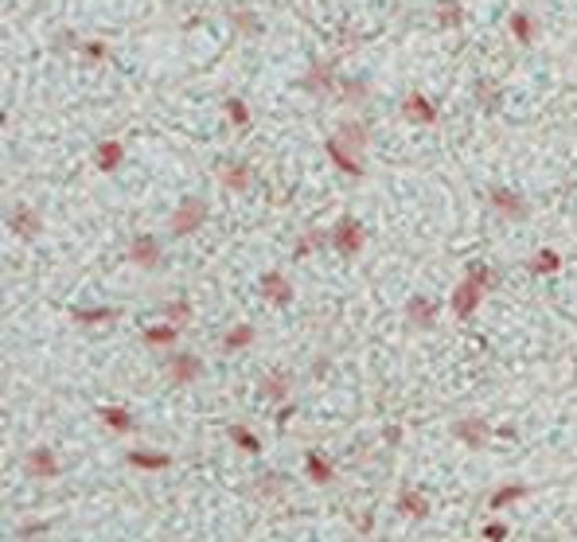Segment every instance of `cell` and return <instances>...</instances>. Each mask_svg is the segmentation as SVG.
Instances as JSON below:
<instances>
[{
  "mask_svg": "<svg viewBox=\"0 0 577 542\" xmlns=\"http://www.w3.org/2000/svg\"><path fill=\"white\" fill-rule=\"evenodd\" d=\"M495 285V273L488 269V265H472L468 273H464V281L457 285V293H453V316L457 320H468L476 308H480L484 293Z\"/></svg>",
  "mask_w": 577,
  "mask_h": 542,
  "instance_id": "6da1fadb",
  "label": "cell"
},
{
  "mask_svg": "<svg viewBox=\"0 0 577 542\" xmlns=\"http://www.w3.org/2000/svg\"><path fill=\"white\" fill-rule=\"evenodd\" d=\"M207 215H211V207H207L203 199H183V203L172 211L168 230L176 234V238H188V234H195V230L207 223Z\"/></svg>",
  "mask_w": 577,
  "mask_h": 542,
  "instance_id": "7a4b0ae2",
  "label": "cell"
},
{
  "mask_svg": "<svg viewBox=\"0 0 577 542\" xmlns=\"http://www.w3.org/2000/svg\"><path fill=\"white\" fill-rule=\"evenodd\" d=\"M332 246H336L343 258H355V253L363 250V227L355 223V218L336 223V230H332Z\"/></svg>",
  "mask_w": 577,
  "mask_h": 542,
  "instance_id": "3957f363",
  "label": "cell"
},
{
  "mask_svg": "<svg viewBox=\"0 0 577 542\" xmlns=\"http://www.w3.org/2000/svg\"><path fill=\"white\" fill-rule=\"evenodd\" d=\"M129 262L141 265V269H157L160 265V242L157 234H137L129 242Z\"/></svg>",
  "mask_w": 577,
  "mask_h": 542,
  "instance_id": "277c9868",
  "label": "cell"
},
{
  "mask_svg": "<svg viewBox=\"0 0 577 542\" xmlns=\"http://www.w3.org/2000/svg\"><path fill=\"white\" fill-rule=\"evenodd\" d=\"M488 199H492V207L499 211V215L515 218V223H523V218L530 215V207L523 203V195H519V192H507V188H492V192H488Z\"/></svg>",
  "mask_w": 577,
  "mask_h": 542,
  "instance_id": "5b68a950",
  "label": "cell"
},
{
  "mask_svg": "<svg viewBox=\"0 0 577 542\" xmlns=\"http://www.w3.org/2000/svg\"><path fill=\"white\" fill-rule=\"evenodd\" d=\"M258 289H262V297H265L269 304H288V301H293V285H288V278L281 273V269H269V273H262Z\"/></svg>",
  "mask_w": 577,
  "mask_h": 542,
  "instance_id": "8992f818",
  "label": "cell"
},
{
  "mask_svg": "<svg viewBox=\"0 0 577 542\" xmlns=\"http://www.w3.org/2000/svg\"><path fill=\"white\" fill-rule=\"evenodd\" d=\"M8 230H12L16 238H36L39 230H43V218L32 211V207H16L12 215H8Z\"/></svg>",
  "mask_w": 577,
  "mask_h": 542,
  "instance_id": "52a82bcc",
  "label": "cell"
},
{
  "mask_svg": "<svg viewBox=\"0 0 577 542\" xmlns=\"http://www.w3.org/2000/svg\"><path fill=\"white\" fill-rule=\"evenodd\" d=\"M402 117L418 121V125H433V121H437V106H433L429 98H421V94H406V102H402Z\"/></svg>",
  "mask_w": 577,
  "mask_h": 542,
  "instance_id": "ba28073f",
  "label": "cell"
},
{
  "mask_svg": "<svg viewBox=\"0 0 577 542\" xmlns=\"http://www.w3.org/2000/svg\"><path fill=\"white\" fill-rule=\"evenodd\" d=\"M168 374H172V383L188 386V383H195V379L203 374V363L195 359V355H172V359H168Z\"/></svg>",
  "mask_w": 577,
  "mask_h": 542,
  "instance_id": "9c48e42d",
  "label": "cell"
},
{
  "mask_svg": "<svg viewBox=\"0 0 577 542\" xmlns=\"http://www.w3.org/2000/svg\"><path fill=\"white\" fill-rule=\"evenodd\" d=\"M324 148H328V157H332V164H336L339 172H348V176H363V160H359V153L343 148L336 137H332V141H324Z\"/></svg>",
  "mask_w": 577,
  "mask_h": 542,
  "instance_id": "30bf717a",
  "label": "cell"
},
{
  "mask_svg": "<svg viewBox=\"0 0 577 542\" xmlns=\"http://www.w3.org/2000/svg\"><path fill=\"white\" fill-rule=\"evenodd\" d=\"M27 472L39 476V480H55V476H59V460H55L51 449H32V453H27Z\"/></svg>",
  "mask_w": 577,
  "mask_h": 542,
  "instance_id": "8fae6325",
  "label": "cell"
},
{
  "mask_svg": "<svg viewBox=\"0 0 577 542\" xmlns=\"http://www.w3.org/2000/svg\"><path fill=\"white\" fill-rule=\"evenodd\" d=\"M406 316L409 324L421 328V332H429V328H437V304L425 301V297H414V301L406 304Z\"/></svg>",
  "mask_w": 577,
  "mask_h": 542,
  "instance_id": "7c38bea8",
  "label": "cell"
},
{
  "mask_svg": "<svg viewBox=\"0 0 577 542\" xmlns=\"http://www.w3.org/2000/svg\"><path fill=\"white\" fill-rule=\"evenodd\" d=\"M336 141L343 148H351V153H363V148H367V125H363V121H339Z\"/></svg>",
  "mask_w": 577,
  "mask_h": 542,
  "instance_id": "4fadbf2b",
  "label": "cell"
},
{
  "mask_svg": "<svg viewBox=\"0 0 577 542\" xmlns=\"http://www.w3.org/2000/svg\"><path fill=\"white\" fill-rule=\"evenodd\" d=\"M453 433H457L468 449H476V453L488 445V422H453Z\"/></svg>",
  "mask_w": 577,
  "mask_h": 542,
  "instance_id": "5bb4252c",
  "label": "cell"
},
{
  "mask_svg": "<svg viewBox=\"0 0 577 542\" xmlns=\"http://www.w3.org/2000/svg\"><path fill=\"white\" fill-rule=\"evenodd\" d=\"M94 160H98V168L102 172H117L121 164H125V145H121V141H102L98 153H94Z\"/></svg>",
  "mask_w": 577,
  "mask_h": 542,
  "instance_id": "9a60e30c",
  "label": "cell"
},
{
  "mask_svg": "<svg viewBox=\"0 0 577 542\" xmlns=\"http://www.w3.org/2000/svg\"><path fill=\"white\" fill-rule=\"evenodd\" d=\"M250 164L246 160H234V164H227L223 168V188H230V192H246L250 188Z\"/></svg>",
  "mask_w": 577,
  "mask_h": 542,
  "instance_id": "2e32d148",
  "label": "cell"
},
{
  "mask_svg": "<svg viewBox=\"0 0 577 542\" xmlns=\"http://www.w3.org/2000/svg\"><path fill=\"white\" fill-rule=\"evenodd\" d=\"M288 386H293V374H288V371H269V374H262L258 390H262L265 398H285Z\"/></svg>",
  "mask_w": 577,
  "mask_h": 542,
  "instance_id": "e0dca14e",
  "label": "cell"
},
{
  "mask_svg": "<svg viewBox=\"0 0 577 542\" xmlns=\"http://www.w3.org/2000/svg\"><path fill=\"white\" fill-rule=\"evenodd\" d=\"M398 511H402V515H414V519H429V499L406 488V492H398Z\"/></svg>",
  "mask_w": 577,
  "mask_h": 542,
  "instance_id": "ac0fdd59",
  "label": "cell"
},
{
  "mask_svg": "<svg viewBox=\"0 0 577 542\" xmlns=\"http://www.w3.org/2000/svg\"><path fill=\"white\" fill-rule=\"evenodd\" d=\"M304 468H308V480H313V484H332V480H336L332 464H328L320 453H304Z\"/></svg>",
  "mask_w": 577,
  "mask_h": 542,
  "instance_id": "d6986e66",
  "label": "cell"
},
{
  "mask_svg": "<svg viewBox=\"0 0 577 542\" xmlns=\"http://www.w3.org/2000/svg\"><path fill=\"white\" fill-rule=\"evenodd\" d=\"M98 418H102L109 429H117V433H129V429H133V414L125 410V406H102Z\"/></svg>",
  "mask_w": 577,
  "mask_h": 542,
  "instance_id": "ffe728a7",
  "label": "cell"
},
{
  "mask_svg": "<svg viewBox=\"0 0 577 542\" xmlns=\"http://www.w3.org/2000/svg\"><path fill=\"white\" fill-rule=\"evenodd\" d=\"M117 308H74V313H71V320H74V324H109V320H117Z\"/></svg>",
  "mask_w": 577,
  "mask_h": 542,
  "instance_id": "44dd1931",
  "label": "cell"
},
{
  "mask_svg": "<svg viewBox=\"0 0 577 542\" xmlns=\"http://www.w3.org/2000/svg\"><path fill=\"white\" fill-rule=\"evenodd\" d=\"M437 24L441 27H460L464 24V4H460V0H441V4H437Z\"/></svg>",
  "mask_w": 577,
  "mask_h": 542,
  "instance_id": "7402d4cb",
  "label": "cell"
},
{
  "mask_svg": "<svg viewBox=\"0 0 577 542\" xmlns=\"http://www.w3.org/2000/svg\"><path fill=\"white\" fill-rule=\"evenodd\" d=\"M129 464H133V468L157 472V468H168L172 457H168V453H144V449H137V453H129Z\"/></svg>",
  "mask_w": 577,
  "mask_h": 542,
  "instance_id": "603a6c76",
  "label": "cell"
},
{
  "mask_svg": "<svg viewBox=\"0 0 577 542\" xmlns=\"http://www.w3.org/2000/svg\"><path fill=\"white\" fill-rule=\"evenodd\" d=\"M507 24H511V36H515V43H523V47H530V43H534V20H530L527 12H515Z\"/></svg>",
  "mask_w": 577,
  "mask_h": 542,
  "instance_id": "cb8c5ba5",
  "label": "cell"
},
{
  "mask_svg": "<svg viewBox=\"0 0 577 542\" xmlns=\"http://www.w3.org/2000/svg\"><path fill=\"white\" fill-rule=\"evenodd\" d=\"M523 495H527V488H523V484H511V488H495L492 499H488V507H492V511H504L507 504H515V499H523Z\"/></svg>",
  "mask_w": 577,
  "mask_h": 542,
  "instance_id": "d4e9b609",
  "label": "cell"
},
{
  "mask_svg": "<svg viewBox=\"0 0 577 542\" xmlns=\"http://www.w3.org/2000/svg\"><path fill=\"white\" fill-rule=\"evenodd\" d=\"M558 265H562V253L558 250H539L530 258V273H558Z\"/></svg>",
  "mask_w": 577,
  "mask_h": 542,
  "instance_id": "484cf974",
  "label": "cell"
},
{
  "mask_svg": "<svg viewBox=\"0 0 577 542\" xmlns=\"http://www.w3.org/2000/svg\"><path fill=\"white\" fill-rule=\"evenodd\" d=\"M176 336H180V328L176 324H157V328H144V343H164V348H168V343H176Z\"/></svg>",
  "mask_w": 577,
  "mask_h": 542,
  "instance_id": "4316f807",
  "label": "cell"
},
{
  "mask_svg": "<svg viewBox=\"0 0 577 542\" xmlns=\"http://www.w3.org/2000/svg\"><path fill=\"white\" fill-rule=\"evenodd\" d=\"M250 343H253V328L250 324H238L234 332L223 336V348H227V351H242V348H250Z\"/></svg>",
  "mask_w": 577,
  "mask_h": 542,
  "instance_id": "83f0119b",
  "label": "cell"
},
{
  "mask_svg": "<svg viewBox=\"0 0 577 542\" xmlns=\"http://www.w3.org/2000/svg\"><path fill=\"white\" fill-rule=\"evenodd\" d=\"M476 98L484 102V109H488V113H499V106H504V90H499V86L476 82Z\"/></svg>",
  "mask_w": 577,
  "mask_h": 542,
  "instance_id": "f1b7e54d",
  "label": "cell"
},
{
  "mask_svg": "<svg viewBox=\"0 0 577 542\" xmlns=\"http://www.w3.org/2000/svg\"><path fill=\"white\" fill-rule=\"evenodd\" d=\"M227 433H230V441H234V445H238L242 453H258V437H253L250 429H246V425H230Z\"/></svg>",
  "mask_w": 577,
  "mask_h": 542,
  "instance_id": "f546056e",
  "label": "cell"
},
{
  "mask_svg": "<svg viewBox=\"0 0 577 542\" xmlns=\"http://www.w3.org/2000/svg\"><path fill=\"white\" fill-rule=\"evenodd\" d=\"M324 242H332V230H313L308 238L297 242V258H308V253H313L316 246H324Z\"/></svg>",
  "mask_w": 577,
  "mask_h": 542,
  "instance_id": "4dcf8cb0",
  "label": "cell"
},
{
  "mask_svg": "<svg viewBox=\"0 0 577 542\" xmlns=\"http://www.w3.org/2000/svg\"><path fill=\"white\" fill-rule=\"evenodd\" d=\"M227 117L238 125V129H246L250 125V109H246V102L242 98H227Z\"/></svg>",
  "mask_w": 577,
  "mask_h": 542,
  "instance_id": "1f68e13d",
  "label": "cell"
},
{
  "mask_svg": "<svg viewBox=\"0 0 577 542\" xmlns=\"http://www.w3.org/2000/svg\"><path fill=\"white\" fill-rule=\"evenodd\" d=\"M164 316H168V324L183 328L188 320H192V304H188V301H172L168 308H164Z\"/></svg>",
  "mask_w": 577,
  "mask_h": 542,
  "instance_id": "d6a6232c",
  "label": "cell"
},
{
  "mask_svg": "<svg viewBox=\"0 0 577 542\" xmlns=\"http://www.w3.org/2000/svg\"><path fill=\"white\" fill-rule=\"evenodd\" d=\"M304 86H308V90H324L328 94V90H332V67H313Z\"/></svg>",
  "mask_w": 577,
  "mask_h": 542,
  "instance_id": "836d02e7",
  "label": "cell"
},
{
  "mask_svg": "<svg viewBox=\"0 0 577 542\" xmlns=\"http://www.w3.org/2000/svg\"><path fill=\"white\" fill-rule=\"evenodd\" d=\"M339 94L348 98L351 106H363V102H367V82H343L339 86Z\"/></svg>",
  "mask_w": 577,
  "mask_h": 542,
  "instance_id": "e575fe53",
  "label": "cell"
},
{
  "mask_svg": "<svg viewBox=\"0 0 577 542\" xmlns=\"http://www.w3.org/2000/svg\"><path fill=\"white\" fill-rule=\"evenodd\" d=\"M234 24H238V32H246V36H258V32H262V24L250 20V12H234Z\"/></svg>",
  "mask_w": 577,
  "mask_h": 542,
  "instance_id": "d590c367",
  "label": "cell"
},
{
  "mask_svg": "<svg viewBox=\"0 0 577 542\" xmlns=\"http://www.w3.org/2000/svg\"><path fill=\"white\" fill-rule=\"evenodd\" d=\"M484 539H488V542H504L507 539V527H504V523H488V527H484Z\"/></svg>",
  "mask_w": 577,
  "mask_h": 542,
  "instance_id": "8d00e7d4",
  "label": "cell"
},
{
  "mask_svg": "<svg viewBox=\"0 0 577 542\" xmlns=\"http://www.w3.org/2000/svg\"><path fill=\"white\" fill-rule=\"evenodd\" d=\"M86 59H106V43H82Z\"/></svg>",
  "mask_w": 577,
  "mask_h": 542,
  "instance_id": "74e56055",
  "label": "cell"
},
{
  "mask_svg": "<svg viewBox=\"0 0 577 542\" xmlns=\"http://www.w3.org/2000/svg\"><path fill=\"white\" fill-rule=\"evenodd\" d=\"M293 414H297V410H293V406H285V410H277V425H288V422H293Z\"/></svg>",
  "mask_w": 577,
  "mask_h": 542,
  "instance_id": "f35d334b",
  "label": "cell"
}]
</instances>
